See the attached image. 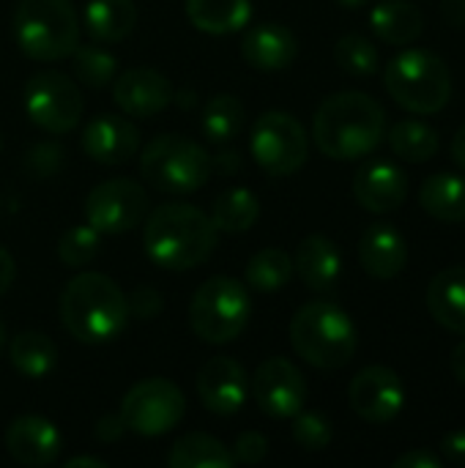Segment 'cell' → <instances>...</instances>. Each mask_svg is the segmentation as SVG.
I'll use <instances>...</instances> for the list:
<instances>
[{
	"label": "cell",
	"instance_id": "cell-1",
	"mask_svg": "<svg viewBox=\"0 0 465 468\" xmlns=\"http://www.w3.org/2000/svg\"><path fill=\"white\" fill-rule=\"evenodd\" d=\"M384 134L386 112L373 96L362 90H343L329 96L312 121V140L318 151L337 162L373 154L384 143Z\"/></svg>",
	"mask_w": 465,
	"mask_h": 468
},
{
	"label": "cell",
	"instance_id": "cell-2",
	"mask_svg": "<svg viewBox=\"0 0 465 468\" xmlns=\"http://www.w3.org/2000/svg\"><path fill=\"white\" fill-rule=\"evenodd\" d=\"M219 230L211 217L192 203H164L143 230V247L151 263L164 271H189L206 263L217 247Z\"/></svg>",
	"mask_w": 465,
	"mask_h": 468
},
{
	"label": "cell",
	"instance_id": "cell-3",
	"mask_svg": "<svg viewBox=\"0 0 465 468\" xmlns=\"http://www.w3.org/2000/svg\"><path fill=\"white\" fill-rule=\"evenodd\" d=\"M129 299L104 274H74L60 296V321L66 332L79 343H110L129 324Z\"/></svg>",
	"mask_w": 465,
	"mask_h": 468
},
{
	"label": "cell",
	"instance_id": "cell-4",
	"mask_svg": "<svg viewBox=\"0 0 465 468\" xmlns=\"http://www.w3.org/2000/svg\"><path fill=\"white\" fill-rule=\"evenodd\" d=\"M293 351L318 370L345 367L356 348L359 332L351 315L332 302H310L291 321Z\"/></svg>",
	"mask_w": 465,
	"mask_h": 468
},
{
	"label": "cell",
	"instance_id": "cell-5",
	"mask_svg": "<svg viewBox=\"0 0 465 468\" xmlns=\"http://www.w3.org/2000/svg\"><path fill=\"white\" fill-rule=\"evenodd\" d=\"M384 88L403 110L414 115H433L452 99V74L436 52L406 49L386 63Z\"/></svg>",
	"mask_w": 465,
	"mask_h": 468
},
{
	"label": "cell",
	"instance_id": "cell-6",
	"mask_svg": "<svg viewBox=\"0 0 465 468\" xmlns=\"http://www.w3.org/2000/svg\"><path fill=\"white\" fill-rule=\"evenodd\" d=\"M14 38L33 60H63L79 44V16L71 0H19Z\"/></svg>",
	"mask_w": 465,
	"mask_h": 468
},
{
	"label": "cell",
	"instance_id": "cell-7",
	"mask_svg": "<svg viewBox=\"0 0 465 468\" xmlns=\"http://www.w3.org/2000/svg\"><path fill=\"white\" fill-rule=\"evenodd\" d=\"M214 170L208 151L184 134H159L140 154V173L156 189L167 195L197 192Z\"/></svg>",
	"mask_w": 465,
	"mask_h": 468
},
{
	"label": "cell",
	"instance_id": "cell-8",
	"mask_svg": "<svg viewBox=\"0 0 465 468\" xmlns=\"http://www.w3.org/2000/svg\"><path fill=\"white\" fill-rule=\"evenodd\" d=\"M252 302L247 288L233 277L206 280L189 302L192 332L211 346L233 343L249 324Z\"/></svg>",
	"mask_w": 465,
	"mask_h": 468
},
{
	"label": "cell",
	"instance_id": "cell-9",
	"mask_svg": "<svg viewBox=\"0 0 465 468\" xmlns=\"http://www.w3.org/2000/svg\"><path fill=\"white\" fill-rule=\"evenodd\" d=\"M249 148L255 162L269 176H291L304 167L310 154V137L307 129L291 112L271 110L255 121Z\"/></svg>",
	"mask_w": 465,
	"mask_h": 468
},
{
	"label": "cell",
	"instance_id": "cell-10",
	"mask_svg": "<svg viewBox=\"0 0 465 468\" xmlns=\"http://www.w3.org/2000/svg\"><path fill=\"white\" fill-rule=\"evenodd\" d=\"M22 104L27 118L49 134H63L74 129L85 110L79 88L63 71L33 74L25 85Z\"/></svg>",
	"mask_w": 465,
	"mask_h": 468
},
{
	"label": "cell",
	"instance_id": "cell-11",
	"mask_svg": "<svg viewBox=\"0 0 465 468\" xmlns=\"http://www.w3.org/2000/svg\"><path fill=\"white\" fill-rule=\"evenodd\" d=\"M186 411L184 392L167 378H145L126 392L121 400V420L126 431L140 436L170 433Z\"/></svg>",
	"mask_w": 465,
	"mask_h": 468
},
{
	"label": "cell",
	"instance_id": "cell-12",
	"mask_svg": "<svg viewBox=\"0 0 465 468\" xmlns=\"http://www.w3.org/2000/svg\"><path fill=\"white\" fill-rule=\"evenodd\" d=\"M88 225L99 233H129L148 214V195L140 184L129 178H110L90 189L85 200Z\"/></svg>",
	"mask_w": 465,
	"mask_h": 468
},
{
	"label": "cell",
	"instance_id": "cell-13",
	"mask_svg": "<svg viewBox=\"0 0 465 468\" xmlns=\"http://www.w3.org/2000/svg\"><path fill=\"white\" fill-rule=\"evenodd\" d=\"M252 395L263 414L274 420H293L307 403V381L293 362L274 356L255 370Z\"/></svg>",
	"mask_w": 465,
	"mask_h": 468
},
{
	"label": "cell",
	"instance_id": "cell-14",
	"mask_svg": "<svg viewBox=\"0 0 465 468\" xmlns=\"http://www.w3.org/2000/svg\"><path fill=\"white\" fill-rule=\"evenodd\" d=\"M348 400L356 417L370 425L392 422L406 406V387L400 376L384 365L365 367L348 387Z\"/></svg>",
	"mask_w": 465,
	"mask_h": 468
},
{
	"label": "cell",
	"instance_id": "cell-15",
	"mask_svg": "<svg viewBox=\"0 0 465 468\" xmlns=\"http://www.w3.org/2000/svg\"><path fill=\"white\" fill-rule=\"evenodd\" d=\"M112 99L129 118H153L173 101V85L162 71L137 66L115 77Z\"/></svg>",
	"mask_w": 465,
	"mask_h": 468
},
{
	"label": "cell",
	"instance_id": "cell-16",
	"mask_svg": "<svg viewBox=\"0 0 465 468\" xmlns=\"http://www.w3.org/2000/svg\"><path fill=\"white\" fill-rule=\"evenodd\" d=\"M200 403L217 417H233L247 403V373L230 356L208 359L197 373Z\"/></svg>",
	"mask_w": 465,
	"mask_h": 468
},
{
	"label": "cell",
	"instance_id": "cell-17",
	"mask_svg": "<svg viewBox=\"0 0 465 468\" xmlns=\"http://www.w3.org/2000/svg\"><path fill=\"white\" fill-rule=\"evenodd\" d=\"M354 195L365 211L389 214L397 211L408 197V176L400 165L386 159L365 162L354 178Z\"/></svg>",
	"mask_w": 465,
	"mask_h": 468
},
{
	"label": "cell",
	"instance_id": "cell-18",
	"mask_svg": "<svg viewBox=\"0 0 465 468\" xmlns=\"http://www.w3.org/2000/svg\"><path fill=\"white\" fill-rule=\"evenodd\" d=\"M5 450L19 466H47L58 461L63 450V439H60V431L49 420L25 414L8 425Z\"/></svg>",
	"mask_w": 465,
	"mask_h": 468
},
{
	"label": "cell",
	"instance_id": "cell-19",
	"mask_svg": "<svg viewBox=\"0 0 465 468\" xmlns=\"http://www.w3.org/2000/svg\"><path fill=\"white\" fill-rule=\"evenodd\" d=\"M82 148L99 165H123L137 154L140 132L123 115H99L85 126Z\"/></svg>",
	"mask_w": 465,
	"mask_h": 468
},
{
	"label": "cell",
	"instance_id": "cell-20",
	"mask_svg": "<svg viewBox=\"0 0 465 468\" xmlns=\"http://www.w3.org/2000/svg\"><path fill=\"white\" fill-rule=\"evenodd\" d=\"M359 261L375 280H395L408 263V241L389 222H373L359 241Z\"/></svg>",
	"mask_w": 465,
	"mask_h": 468
},
{
	"label": "cell",
	"instance_id": "cell-21",
	"mask_svg": "<svg viewBox=\"0 0 465 468\" xmlns=\"http://www.w3.org/2000/svg\"><path fill=\"white\" fill-rule=\"evenodd\" d=\"M299 55V41L291 27L277 22L255 25L241 38V58L258 71H280L288 69Z\"/></svg>",
	"mask_w": 465,
	"mask_h": 468
},
{
	"label": "cell",
	"instance_id": "cell-22",
	"mask_svg": "<svg viewBox=\"0 0 465 468\" xmlns=\"http://www.w3.org/2000/svg\"><path fill=\"white\" fill-rule=\"evenodd\" d=\"M293 271L315 293H329L337 288V282L343 277V255L332 239L312 233V236L301 239L296 258H293Z\"/></svg>",
	"mask_w": 465,
	"mask_h": 468
},
{
	"label": "cell",
	"instance_id": "cell-23",
	"mask_svg": "<svg viewBox=\"0 0 465 468\" xmlns=\"http://www.w3.org/2000/svg\"><path fill=\"white\" fill-rule=\"evenodd\" d=\"M430 315L449 332L465 335V266L444 269L428 288Z\"/></svg>",
	"mask_w": 465,
	"mask_h": 468
},
{
	"label": "cell",
	"instance_id": "cell-24",
	"mask_svg": "<svg viewBox=\"0 0 465 468\" xmlns=\"http://www.w3.org/2000/svg\"><path fill=\"white\" fill-rule=\"evenodd\" d=\"M370 27L381 41L403 47L422 36L425 16H422L419 5L411 0H381L370 11Z\"/></svg>",
	"mask_w": 465,
	"mask_h": 468
},
{
	"label": "cell",
	"instance_id": "cell-25",
	"mask_svg": "<svg viewBox=\"0 0 465 468\" xmlns=\"http://www.w3.org/2000/svg\"><path fill=\"white\" fill-rule=\"evenodd\" d=\"M85 30L101 44L123 41L137 25L134 0H88L82 14Z\"/></svg>",
	"mask_w": 465,
	"mask_h": 468
},
{
	"label": "cell",
	"instance_id": "cell-26",
	"mask_svg": "<svg viewBox=\"0 0 465 468\" xmlns=\"http://www.w3.org/2000/svg\"><path fill=\"white\" fill-rule=\"evenodd\" d=\"M189 22L208 36H227L241 30L252 16L249 0H186Z\"/></svg>",
	"mask_w": 465,
	"mask_h": 468
},
{
	"label": "cell",
	"instance_id": "cell-27",
	"mask_svg": "<svg viewBox=\"0 0 465 468\" xmlns=\"http://www.w3.org/2000/svg\"><path fill=\"white\" fill-rule=\"evenodd\" d=\"M422 208L441 222H465V178L455 173H436L419 189Z\"/></svg>",
	"mask_w": 465,
	"mask_h": 468
},
{
	"label": "cell",
	"instance_id": "cell-28",
	"mask_svg": "<svg viewBox=\"0 0 465 468\" xmlns=\"http://www.w3.org/2000/svg\"><path fill=\"white\" fill-rule=\"evenodd\" d=\"M170 468H233V452L219 439L206 433H186L181 436L170 452H167Z\"/></svg>",
	"mask_w": 465,
	"mask_h": 468
},
{
	"label": "cell",
	"instance_id": "cell-29",
	"mask_svg": "<svg viewBox=\"0 0 465 468\" xmlns=\"http://www.w3.org/2000/svg\"><path fill=\"white\" fill-rule=\"evenodd\" d=\"M389 148L395 151V156H400L403 162H428L439 154V132L425 123V121H417V118H406V121H397L389 134Z\"/></svg>",
	"mask_w": 465,
	"mask_h": 468
},
{
	"label": "cell",
	"instance_id": "cell-30",
	"mask_svg": "<svg viewBox=\"0 0 465 468\" xmlns=\"http://www.w3.org/2000/svg\"><path fill=\"white\" fill-rule=\"evenodd\" d=\"M8 359L19 376L27 378H41L47 376L55 362H58V348L55 343L41 335V332H22L11 340L8 346Z\"/></svg>",
	"mask_w": 465,
	"mask_h": 468
},
{
	"label": "cell",
	"instance_id": "cell-31",
	"mask_svg": "<svg viewBox=\"0 0 465 468\" xmlns=\"http://www.w3.org/2000/svg\"><path fill=\"white\" fill-rule=\"evenodd\" d=\"M258 217H260V200L244 186H233L222 192L211 211V222L219 233H244L258 222Z\"/></svg>",
	"mask_w": 465,
	"mask_h": 468
},
{
	"label": "cell",
	"instance_id": "cell-32",
	"mask_svg": "<svg viewBox=\"0 0 465 468\" xmlns=\"http://www.w3.org/2000/svg\"><path fill=\"white\" fill-rule=\"evenodd\" d=\"M244 101L233 93H217L206 101L200 126L211 143H230L244 126Z\"/></svg>",
	"mask_w": 465,
	"mask_h": 468
},
{
	"label": "cell",
	"instance_id": "cell-33",
	"mask_svg": "<svg viewBox=\"0 0 465 468\" xmlns=\"http://www.w3.org/2000/svg\"><path fill=\"white\" fill-rule=\"evenodd\" d=\"M293 274V258L280 247H266L255 252L247 263V282L260 293H274L285 288Z\"/></svg>",
	"mask_w": 465,
	"mask_h": 468
},
{
	"label": "cell",
	"instance_id": "cell-34",
	"mask_svg": "<svg viewBox=\"0 0 465 468\" xmlns=\"http://www.w3.org/2000/svg\"><path fill=\"white\" fill-rule=\"evenodd\" d=\"M337 66L351 77H373L381 66L375 44L362 33H348L334 44Z\"/></svg>",
	"mask_w": 465,
	"mask_h": 468
},
{
	"label": "cell",
	"instance_id": "cell-35",
	"mask_svg": "<svg viewBox=\"0 0 465 468\" xmlns=\"http://www.w3.org/2000/svg\"><path fill=\"white\" fill-rule=\"evenodd\" d=\"M71 66L77 80L88 88L110 85L118 71V60L99 44H77V49L71 52Z\"/></svg>",
	"mask_w": 465,
	"mask_h": 468
},
{
	"label": "cell",
	"instance_id": "cell-36",
	"mask_svg": "<svg viewBox=\"0 0 465 468\" xmlns=\"http://www.w3.org/2000/svg\"><path fill=\"white\" fill-rule=\"evenodd\" d=\"M99 247H101V233L90 225H74L69 228L60 241H58V258L71 266V269H82L88 266L96 255H99Z\"/></svg>",
	"mask_w": 465,
	"mask_h": 468
},
{
	"label": "cell",
	"instance_id": "cell-37",
	"mask_svg": "<svg viewBox=\"0 0 465 468\" xmlns=\"http://www.w3.org/2000/svg\"><path fill=\"white\" fill-rule=\"evenodd\" d=\"M332 422L323 417V414H315V411H299L293 417V439L301 450L307 452H321L332 444Z\"/></svg>",
	"mask_w": 465,
	"mask_h": 468
},
{
	"label": "cell",
	"instance_id": "cell-38",
	"mask_svg": "<svg viewBox=\"0 0 465 468\" xmlns=\"http://www.w3.org/2000/svg\"><path fill=\"white\" fill-rule=\"evenodd\" d=\"M233 452V461L236 463H244V466H258L266 461L269 455V441L263 433H255V431H247L236 439V444L230 447Z\"/></svg>",
	"mask_w": 465,
	"mask_h": 468
},
{
	"label": "cell",
	"instance_id": "cell-39",
	"mask_svg": "<svg viewBox=\"0 0 465 468\" xmlns=\"http://www.w3.org/2000/svg\"><path fill=\"white\" fill-rule=\"evenodd\" d=\"M159 313H162V296H159V291H153L148 285L137 288L134 296L129 299V315H134V318L145 321V318H153Z\"/></svg>",
	"mask_w": 465,
	"mask_h": 468
},
{
	"label": "cell",
	"instance_id": "cell-40",
	"mask_svg": "<svg viewBox=\"0 0 465 468\" xmlns=\"http://www.w3.org/2000/svg\"><path fill=\"white\" fill-rule=\"evenodd\" d=\"M441 458L444 463L465 466V431H452L441 441Z\"/></svg>",
	"mask_w": 465,
	"mask_h": 468
},
{
	"label": "cell",
	"instance_id": "cell-41",
	"mask_svg": "<svg viewBox=\"0 0 465 468\" xmlns=\"http://www.w3.org/2000/svg\"><path fill=\"white\" fill-rule=\"evenodd\" d=\"M395 468H444V458L430 450H411L395 461Z\"/></svg>",
	"mask_w": 465,
	"mask_h": 468
},
{
	"label": "cell",
	"instance_id": "cell-42",
	"mask_svg": "<svg viewBox=\"0 0 465 468\" xmlns=\"http://www.w3.org/2000/svg\"><path fill=\"white\" fill-rule=\"evenodd\" d=\"M14 277H16V263H14V258H11V252H8L5 247H0V299L8 293Z\"/></svg>",
	"mask_w": 465,
	"mask_h": 468
},
{
	"label": "cell",
	"instance_id": "cell-43",
	"mask_svg": "<svg viewBox=\"0 0 465 468\" xmlns=\"http://www.w3.org/2000/svg\"><path fill=\"white\" fill-rule=\"evenodd\" d=\"M123 431H126V425H123L121 417H101L99 425H96V436L101 441H115V439H121Z\"/></svg>",
	"mask_w": 465,
	"mask_h": 468
},
{
	"label": "cell",
	"instance_id": "cell-44",
	"mask_svg": "<svg viewBox=\"0 0 465 468\" xmlns=\"http://www.w3.org/2000/svg\"><path fill=\"white\" fill-rule=\"evenodd\" d=\"M444 19L455 27H465V0H444Z\"/></svg>",
	"mask_w": 465,
	"mask_h": 468
},
{
	"label": "cell",
	"instance_id": "cell-45",
	"mask_svg": "<svg viewBox=\"0 0 465 468\" xmlns=\"http://www.w3.org/2000/svg\"><path fill=\"white\" fill-rule=\"evenodd\" d=\"M452 376L458 378V384H463L465 387V335L463 340L455 346V351H452Z\"/></svg>",
	"mask_w": 465,
	"mask_h": 468
},
{
	"label": "cell",
	"instance_id": "cell-46",
	"mask_svg": "<svg viewBox=\"0 0 465 468\" xmlns=\"http://www.w3.org/2000/svg\"><path fill=\"white\" fill-rule=\"evenodd\" d=\"M452 162L465 173V123L458 129V134L452 140Z\"/></svg>",
	"mask_w": 465,
	"mask_h": 468
},
{
	"label": "cell",
	"instance_id": "cell-47",
	"mask_svg": "<svg viewBox=\"0 0 465 468\" xmlns=\"http://www.w3.org/2000/svg\"><path fill=\"white\" fill-rule=\"evenodd\" d=\"M79 466L104 468V466H107V463H104V461H99V458H90V455H79V458H69V463H66V468H79Z\"/></svg>",
	"mask_w": 465,
	"mask_h": 468
},
{
	"label": "cell",
	"instance_id": "cell-48",
	"mask_svg": "<svg viewBox=\"0 0 465 468\" xmlns=\"http://www.w3.org/2000/svg\"><path fill=\"white\" fill-rule=\"evenodd\" d=\"M343 8H362L365 3H370V0H337Z\"/></svg>",
	"mask_w": 465,
	"mask_h": 468
},
{
	"label": "cell",
	"instance_id": "cell-49",
	"mask_svg": "<svg viewBox=\"0 0 465 468\" xmlns=\"http://www.w3.org/2000/svg\"><path fill=\"white\" fill-rule=\"evenodd\" d=\"M3 337H5V329H3V324H0V348H3Z\"/></svg>",
	"mask_w": 465,
	"mask_h": 468
}]
</instances>
